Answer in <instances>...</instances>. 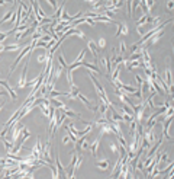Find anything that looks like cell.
I'll use <instances>...</instances> for the list:
<instances>
[{
  "label": "cell",
  "instance_id": "cell-1",
  "mask_svg": "<svg viewBox=\"0 0 174 179\" xmlns=\"http://www.w3.org/2000/svg\"><path fill=\"white\" fill-rule=\"evenodd\" d=\"M29 53H31V44L28 42L26 45H25L23 48H22V51H20V54L18 55V58H16V60L13 61V64L10 66V70H9V74H7V77H10V74H12V73L15 72V68L18 67V64L20 63V60H22V58H25V57H26V55H28Z\"/></svg>",
  "mask_w": 174,
  "mask_h": 179
},
{
  "label": "cell",
  "instance_id": "cell-2",
  "mask_svg": "<svg viewBox=\"0 0 174 179\" xmlns=\"http://www.w3.org/2000/svg\"><path fill=\"white\" fill-rule=\"evenodd\" d=\"M116 37H121V35H128L129 33V28H128L126 22H116Z\"/></svg>",
  "mask_w": 174,
  "mask_h": 179
},
{
  "label": "cell",
  "instance_id": "cell-3",
  "mask_svg": "<svg viewBox=\"0 0 174 179\" xmlns=\"http://www.w3.org/2000/svg\"><path fill=\"white\" fill-rule=\"evenodd\" d=\"M87 48L90 50V53L93 55L94 63H97V47H96V42L93 40H89L87 41Z\"/></svg>",
  "mask_w": 174,
  "mask_h": 179
},
{
  "label": "cell",
  "instance_id": "cell-4",
  "mask_svg": "<svg viewBox=\"0 0 174 179\" xmlns=\"http://www.w3.org/2000/svg\"><path fill=\"white\" fill-rule=\"evenodd\" d=\"M102 66L105 67V70H106V76L109 77L110 76V73H112V68H110V60H109V55H103L100 60Z\"/></svg>",
  "mask_w": 174,
  "mask_h": 179
},
{
  "label": "cell",
  "instance_id": "cell-5",
  "mask_svg": "<svg viewBox=\"0 0 174 179\" xmlns=\"http://www.w3.org/2000/svg\"><path fill=\"white\" fill-rule=\"evenodd\" d=\"M100 141H102V139H96L93 143H90V146H89V149H90V152H92V156H93V157L97 156L99 147H100Z\"/></svg>",
  "mask_w": 174,
  "mask_h": 179
},
{
  "label": "cell",
  "instance_id": "cell-6",
  "mask_svg": "<svg viewBox=\"0 0 174 179\" xmlns=\"http://www.w3.org/2000/svg\"><path fill=\"white\" fill-rule=\"evenodd\" d=\"M149 20H151V15H147V13H142L139 19L136 20V28H142L144 25H147L149 23Z\"/></svg>",
  "mask_w": 174,
  "mask_h": 179
},
{
  "label": "cell",
  "instance_id": "cell-7",
  "mask_svg": "<svg viewBox=\"0 0 174 179\" xmlns=\"http://www.w3.org/2000/svg\"><path fill=\"white\" fill-rule=\"evenodd\" d=\"M141 3L144 5L145 13L149 15V13H151V10H152V7H154V5H155V0H142Z\"/></svg>",
  "mask_w": 174,
  "mask_h": 179
},
{
  "label": "cell",
  "instance_id": "cell-8",
  "mask_svg": "<svg viewBox=\"0 0 174 179\" xmlns=\"http://www.w3.org/2000/svg\"><path fill=\"white\" fill-rule=\"evenodd\" d=\"M15 9H16V7L10 9V10H9V12H7V13L2 18V20H0V25H5V23H9V22H10V18H12V16H13V13L16 12Z\"/></svg>",
  "mask_w": 174,
  "mask_h": 179
},
{
  "label": "cell",
  "instance_id": "cell-9",
  "mask_svg": "<svg viewBox=\"0 0 174 179\" xmlns=\"http://www.w3.org/2000/svg\"><path fill=\"white\" fill-rule=\"evenodd\" d=\"M96 166L100 169V170H103V172H106L107 169H109V160L107 159H102V160H97L96 162Z\"/></svg>",
  "mask_w": 174,
  "mask_h": 179
},
{
  "label": "cell",
  "instance_id": "cell-10",
  "mask_svg": "<svg viewBox=\"0 0 174 179\" xmlns=\"http://www.w3.org/2000/svg\"><path fill=\"white\" fill-rule=\"evenodd\" d=\"M162 35H164V29H162V31H158L157 33H154V35L149 38V44H151V45H157V42L160 41V38Z\"/></svg>",
  "mask_w": 174,
  "mask_h": 179
},
{
  "label": "cell",
  "instance_id": "cell-11",
  "mask_svg": "<svg viewBox=\"0 0 174 179\" xmlns=\"http://www.w3.org/2000/svg\"><path fill=\"white\" fill-rule=\"evenodd\" d=\"M83 67H86L87 70H90L93 74H100V68L96 66V64H90V63H84Z\"/></svg>",
  "mask_w": 174,
  "mask_h": 179
},
{
  "label": "cell",
  "instance_id": "cell-12",
  "mask_svg": "<svg viewBox=\"0 0 174 179\" xmlns=\"http://www.w3.org/2000/svg\"><path fill=\"white\" fill-rule=\"evenodd\" d=\"M23 44H13V45H5V51H9V53H12V51H19L23 48Z\"/></svg>",
  "mask_w": 174,
  "mask_h": 179
},
{
  "label": "cell",
  "instance_id": "cell-13",
  "mask_svg": "<svg viewBox=\"0 0 174 179\" xmlns=\"http://www.w3.org/2000/svg\"><path fill=\"white\" fill-rule=\"evenodd\" d=\"M96 47H97V51H99V50H105V48H106V38H105V37H100L99 41L96 42Z\"/></svg>",
  "mask_w": 174,
  "mask_h": 179
},
{
  "label": "cell",
  "instance_id": "cell-14",
  "mask_svg": "<svg viewBox=\"0 0 174 179\" xmlns=\"http://www.w3.org/2000/svg\"><path fill=\"white\" fill-rule=\"evenodd\" d=\"M58 64H60L64 70L68 67V64H67V61H65V58H64V53H60V55H58Z\"/></svg>",
  "mask_w": 174,
  "mask_h": 179
},
{
  "label": "cell",
  "instance_id": "cell-15",
  "mask_svg": "<svg viewBox=\"0 0 174 179\" xmlns=\"http://www.w3.org/2000/svg\"><path fill=\"white\" fill-rule=\"evenodd\" d=\"M65 77H67V83L71 86L74 82H73V72L71 70H68V68H65Z\"/></svg>",
  "mask_w": 174,
  "mask_h": 179
},
{
  "label": "cell",
  "instance_id": "cell-16",
  "mask_svg": "<svg viewBox=\"0 0 174 179\" xmlns=\"http://www.w3.org/2000/svg\"><path fill=\"white\" fill-rule=\"evenodd\" d=\"M109 149H110V152L115 153V154H118V153H119V146H118L116 143H113V141H112V143H109Z\"/></svg>",
  "mask_w": 174,
  "mask_h": 179
},
{
  "label": "cell",
  "instance_id": "cell-17",
  "mask_svg": "<svg viewBox=\"0 0 174 179\" xmlns=\"http://www.w3.org/2000/svg\"><path fill=\"white\" fill-rule=\"evenodd\" d=\"M126 51V45H125V41H121L119 42V51H118V55H123Z\"/></svg>",
  "mask_w": 174,
  "mask_h": 179
},
{
  "label": "cell",
  "instance_id": "cell-18",
  "mask_svg": "<svg viewBox=\"0 0 174 179\" xmlns=\"http://www.w3.org/2000/svg\"><path fill=\"white\" fill-rule=\"evenodd\" d=\"M86 53H87V50H81L80 51V54H79V57L74 60L73 63H81L83 60H84V55H86Z\"/></svg>",
  "mask_w": 174,
  "mask_h": 179
},
{
  "label": "cell",
  "instance_id": "cell-19",
  "mask_svg": "<svg viewBox=\"0 0 174 179\" xmlns=\"http://www.w3.org/2000/svg\"><path fill=\"white\" fill-rule=\"evenodd\" d=\"M135 82L138 83V86H141V85L144 83V79H142V76H139V74H136V76H135Z\"/></svg>",
  "mask_w": 174,
  "mask_h": 179
},
{
  "label": "cell",
  "instance_id": "cell-20",
  "mask_svg": "<svg viewBox=\"0 0 174 179\" xmlns=\"http://www.w3.org/2000/svg\"><path fill=\"white\" fill-rule=\"evenodd\" d=\"M89 146H90V143H89L87 140H84V141L81 143V147H80V150H87V149H89Z\"/></svg>",
  "mask_w": 174,
  "mask_h": 179
},
{
  "label": "cell",
  "instance_id": "cell-21",
  "mask_svg": "<svg viewBox=\"0 0 174 179\" xmlns=\"http://www.w3.org/2000/svg\"><path fill=\"white\" fill-rule=\"evenodd\" d=\"M173 10V0H170L167 3V12H171Z\"/></svg>",
  "mask_w": 174,
  "mask_h": 179
},
{
  "label": "cell",
  "instance_id": "cell-22",
  "mask_svg": "<svg viewBox=\"0 0 174 179\" xmlns=\"http://www.w3.org/2000/svg\"><path fill=\"white\" fill-rule=\"evenodd\" d=\"M70 141H71V140H70V137H62V144H68V143H70Z\"/></svg>",
  "mask_w": 174,
  "mask_h": 179
},
{
  "label": "cell",
  "instance_id": "cell-23",
  "mask_svg": "<svg viewBox=\"0 0 174 179\" xmlns=\"http://www.w3.org/2000/svg\"><path fill=\"white\" fill-rule=\"evenodd\" d=\"M13 0H0V6H3V5H6V3H12Z\"/></svg>",
  "mask_w": 174,
  "mask_h": 179
},
{
  "label": "cell",
  "instance_id": "cell-24",
  "mask_svg": "<svg viewBox=\"0 0 174 179\" xmlns=\"http://www.w3.org/2000/svg\"><path fill=\"white\" fill-rule=\"evenodd\" d=\"M84 2H86V3H89L90 6H93V5L96 3V2H97V0H84Z\"/></svg>",
  "mask_w": 174,
  "mask_h": 179
},
{
  "label": "cell",
  "instance_id": "cell-25",
  "mask_svg": "<svg viewBox=\"0 0 174 179\" xmlns=\"http://www.w3.org/2000/svg\"><path fill=\"white\" fill-rule=\"evenodd\" d=\"M3 51H5V44H3V42H0V54L3 53Z\"/></svg>",
  "mask_w": 174,
  "mask_h": 179
},
{
  "label": "cell",
  "instance_id": "cell-26",
  "mask_svg": "<svg viewBox=\"0 0 174 179\" xmlns=\"http://www.w3.org/2000/svg\"><path fill=\"white\" fill-rule=\"evenodd\" d=\"M2 109H3V102L0 100V111H2Z\"/></svg>",
  "mask_w": 174,
  "mask_h": 179
},
{
  "label": "cell",
  "instance_id": "cell-27",
  "mask_svg": "<svg viewBox=\"0 0 174 179\" xmlns=\"http://www.w3.org/2000/svg\"><path fill=\"white\" fill-rule=\"evenodd\" d=\"M67 2H68V0H64V2H62V3H65V5H67Z\"/></svg>",
  "mask_w": 174,
  "mask_h": 179
}]
</instances>
